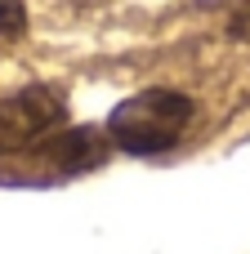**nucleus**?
<instances>
[{"label": "nucleus", "mask_w": 250, "mask_h": 254, "mask_svg": "<svg viewBox=\"0 0 250 254\" xmlns=\"http://www.w3.org/2000/svg\"><path fill=\"white\" fill-rule=\"evenodd\" d=\"M192 121V103L174 89H143L107 116V138L125 152H166Z\"/></svg>", "instance_id": "nucleus-1"}, {"label": "nucleus", "mask_w": 250, "mask_h": 254, "mask_svg": "<svg viewBox=\"0 0 250 254\" xmlns=\"http://www.w3.org/2000/svg\"><path fill=\"white\" fill-rule=\"evenodd\" d=\"M63 125V103L45 89H27L0 103V152H27L36 143H54Z\"/></svg>", "instance_id": "nucleus-2"}, {"label": "nucleus", "mask_w": 250, "mask_h": 254, "mask_svg": "<svg viewBox=\"0 0 250 254\" xmlns=\"http://www.w3.org/2000/svg\"><path fill=\"white\" fill-rule=\"evenodd\" d=\"M22 31V4L18 0H0V49Z\"/></svg>", "instance_id": "nucleus-3"}]
</instances>
